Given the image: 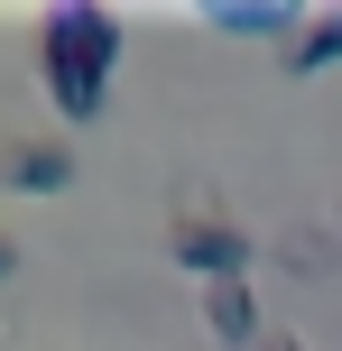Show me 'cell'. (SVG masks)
<instances>
[{
	"instance_id": "obj_3",
	"label": "cell",
	"mask_w": 342,
	"mask_h": 351,
	"mask_svg": "<svg viewBox=\"0 0 342 351\" xmlns=\"http://www.w3.org/2000/svg\"><path fill=\"white\" fill-rule=\"evenodd\" d=\"M0 185L10 194H65L74 185V148L65 139H10L0 148Z\"/></svg>"
},
{
	"instance_id": "obj_8",
	"label": "cell",
	"mask_w": 342,
	"mask_h": 351,
	"mask_svg": "<svg viewBox=\"0 0 342 351\" xmlns=\"http://www.w3.org/2000/svg\"><path fill=\"white\" fill-rule=\"evenodd\" d=\"M10 268H19V241H10V231H0V278H10Z\"/></svg>"
},
{
	"instance_id": "obj_7",
	"label": "cell",
	"mask_w": 342,
	"mask_h": 351,
	"mask_svg": "<svg viewBox=\"0 0 342 351\" xmlns=\"http://www.w3.org/2000/svg\"><path fill=\"white\" fill-rule=\"evenodd\" d=\"M259 351H306V342H296V333H259Z\"/></svg>"
},
{
	"instance_id": "obj_6",
	"label": "cell",
	"mask_w": 342,
	"mask_h": 351,
	"mask_svg": "<svg viewBox=\"0 0 342 351\" xmlns=\"http://www.w3.org/2000/svg\"><path fill=\"white\" fill-rule=\"evenodd\" d=\"M204 19H213V28H241V37H296V28H306L296 10H222V0H213Z\"/></svg>"
},
{
	"instance_id": "obj_5",
	"label": "cell",
	"mask_w": 342,
	"mask_h": 351,
	"mask_svg": "<svg viewBox=\"0 0 342 351\" xmlns=\"http://www.w3.org/2000/svg\"><path fill=\"white\" fill-rule=\"evenodd\" d=\"M333 56H342V10H315L306 28L287 37V74H324Z\"/></svg>"
},
{
	"instance_id": "obj_1",
	"label": "cell",
	"mask_w": 342,
	"mask_h": 351,
	"mask_svg": "<svg viewBox=\"0 0 342 351\" xmlns=\"http://www.w3.org/2000/svg\"><path fill=\"white\" fill-rule=\"evenodd\" d=\"M111 56H121V19H111V10H93V0L47 10V28H37V65H47V102L65 111L74 130L111 102Z\"/></svg>"
},
{
	"instance_id": "obj_2",
	"label": "cell",
	"mask_w": 342,
	"mask_h": 351,
	"mask_svg": "<svg viewBox=\"0 0 342 351\" xmlns=\"http://www.w3.org/2000/svg\"><path fill=\"white\" fill-rule=\"evenodd\" d=\"M167 250H176V268H185V278H204V287H222V278L250 268V231H241L232 213H176Z\"/></svg>"
},
{
	"instance_id": "obj_4",
	"label": "cell",
	"mask_w": 342,
	"mask_h": 351,
	"mask_svg": "<svg viewBox=\"0 0 342 351\" xmlns=\"http://www.w3.org/2000/svg\"><path fill=\"white\" fill-rule=\"evenodd\" d=\"M204 324H213V342H241V351H259V296H250V278H222V287H204Z\"/></svg>"
}]
</instances>
